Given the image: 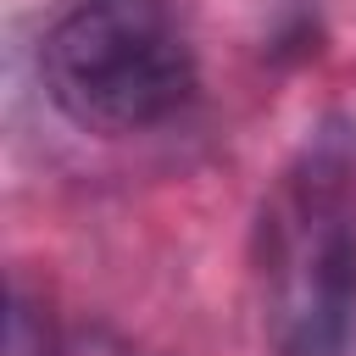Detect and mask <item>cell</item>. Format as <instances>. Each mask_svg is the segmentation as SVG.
<instances>
[{
	"instance_id": "cell-1",
	"label": "cell",
	"mask_w": 356,
	"mask_h": 356,
	"mask_svg": "<svg viewBox=\"0 0 356 356\" xmlns=\"http://www.w3.org/2000/svg\"><path fill=\"white\" fill-rule=\"evenodd\" d=\"M256 278L278 356H356V128H317L278 172Z\"/></svg>"
},
{
	"instance_id": "cell-2",
	"label": "cell",
	"mask_w": 356,
	"mask_h": 356,
	"mask_svg": "<svg viewBox=\"0 0 356 356\" xmlns=\"http://www.w3.org/2000/svg\"><path fill=\"white\" fill-rule=\"evenodd\" d=\"M56 111L83 134H145L195 100V44L167 0H78L39 50Z\"/></svg>"
},
{
	"instance_id": "cell-3",
	"label": "cell",
	"mask_w": 356,
	"mask_h": 356,
	"mask_svg": "<svg viewBox=\"0 0 356 356\" xmlns=\"http://www.w3.org/2000/svg\"><path fill=\"white\" fill-rule=\"evenodd\" d=\"M6 356H56L50 317L28 300V289H11V317H6Z\"/></svg>"
}]
</instances>
